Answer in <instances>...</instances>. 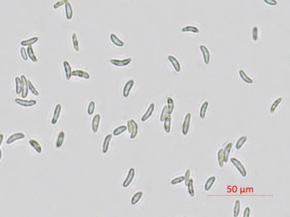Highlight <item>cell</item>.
Listing matches in <instances>:
<instances>
[{"instance_id": "obj_26", "label": "cell", "mask_w": 290, "mask_h": 217, "mask_svg": "<svg viewBox=\"0 0 290 217\" xmlns=\"http://www.w3.org/2000/svg\"><path fill=\"white\" fill-rule=\"evenodd\" d=\"M181 31L183 32H192L193 34H200V31L198 28L195 26H187L181 29Z\"/></svg>"}, {"instance_id": "obj_17", "label": "cell", "mask_w": 290, "mask_h": 217, "mask_svg": "<svg viewBox=\"0 0 290 217\" xmlns=\"http://www.w3.org/2000/svg\"><path fill=\"white\" fill-rule=\"evenodd\" d=\"M131 136H130V138L131 139H134V138H136V136H137V134H138V124L137 123V122L133 120V119H131Z\"/></svg>"}, {"instance_id": "obj_12", "label": "cell", "mask_w": 290, "mask_h": 217, "mask_svg": "<svg viewBox=\"0 0 290 217\" xmlns=\"http://www.w3.org/2000/svg\"><path fill=\"white\" fill-rule=\"evenodd\" d=\"M168 59L170 61V62L171 63L173 67V69L177 72H180L181 71V64L180 63L178 59L173 56H168Z\"/></svg>"}, {"instance_id": "obj_47", "label": "cell", "mask_w": 290, "mask_h": 217, "mask_svg": "<svg viewBox=\"0 0 290 217\" xmlns=\"http://www.w3.org/2000/svg\"><path fill=\"white\" fill-rule=\"evenodd\" d=\"M68 1V0H61L56 2L53 5V8L55 9H57L58 8L62 6L63 5H65V4Z\"/></svg>"}, {"instance_id": "obj_11", "label": "cell", "mask_w": 290, "mask_h": 217, "mask_svg": "<svg viewBox=\"0 0 290 217\" xmlns=\"http://www.w3.org/2000/svg\"><path fill=\"white\" fill-rule=\"evenodd\" d=\"M100 119H101L100 115L99 114H97L94 117L93 119L92 120L91 129L94 133H97L98 131Z\"/></svg>"}, {"instance_id": "obj_45", "label": "cell", "mask_w": 290, "mask_h": 217, "mask_svg": "<svg viewBox=\"0 0 290 217\" xmlns=\"http://www.w3.org/2000/svg\"><path fill=\"white\" fill-rule=\"evenodd\" d=\"M252 38L254 41H257L258 39V28L257 26L252 29Z\"/></svg>"}, {"instance_id": "obj_29", "label": "cell", "mask_w": 290, "mask_h": 217, "mask_svg": "<svg viewBox=\"0 0 290 217\" xmlns=\"http://www.w3.org/2000/svg\"><path fill=\"white\" fill-rule=\"evenodd\" d=\"M208 107V102L207 101L204 102L201 106L200 111V117L201 119H204L205 118Z\"/></svg>"}, {"instance_id": "obj_27", "label": "cell", "mask_w": 290, "mask_h": 217, "mask_svg": "<svg viewBox=\"0 0 290 217\" xmlns=\"http://www.w3.org/2000/svg\"><path fill=\"white\" fill-rule=\"evenodd\" d=\"M167 108H168V114L171 115L175 109V102L172 98L170 97H168L167 98Z\"/></svg>"}, {"instance_id": "obj_52", "label": "cell", "mask_w": 290, "mask_h": 217, "mask_svg": "<svg viewBox=\"0 0 290 217\" xmlns=\"http://www.w3.org/2000/svg\"><path fill=\"white\" fill-rule=\"evenodd\" d=\"M2 152L1 149H0V161H1V159H2Z\"/></svg>"}, {"instance_id": "obj_50", "label": "cell", "mask_w": 290, "mask_h": 217, "mask_svg": "<svg viewBox=\"0 0 290 217\" xmlns=\"http://www.w3.org/2000/svg\"><path fill=\"white\" fill-rule=\"evenodd\" d=\"M127 129L128 130L129 133H131V120H128V122H127Z\"/></svg>"}, {"instance_id": "obj_28", "label": "cell", "mask_w": 290, "mask_h": 217, "mask_svg": "<svg viewBox=\"0 0 290 217\" xmlns=\"http://www.w3.org/2000/svg\"><path fill=\"white\" fill-rule=\"evenodd\" d=\"M282 101H283V98L282 97H279L276 98V100L274 101V102L271 104V106H270V112L271 114L275 112L277 107H278L279 104L282 102Z\"/></svg>"}, {"instance_id": "obj_41", "label": "cell", "mask_w": 290, "mask_h": 217, "mask_svg": "<svg viewBox=\"0 0 290 217\" xmlns=\"http://www.w3.org/2000/svg\"><path fill=\"white\" fill-rule=\"evenodd\" d=\"M168 115V108H167V106L165 105L162 110V112H161V114H160V121L161 122H163L164 120L166 119V117H167V115Z\"/></svg>"}, {"instance_id": "obj_40", "label": "cell", "mask_w": 290, "mask_h": 217, "mask_svg": "<svg viewBox=\"0 0 290 217\" xmlns=\"http://www.w3.org/2000/svg\"><path fill=\"white\" fill-rule=\"evenodd\" d=\"M240 201L239 200H237L235 202V205L234 208V217H237L239 216L240 211V207L241 204Z\"/></svg>"}, {"instance_id": "obj_48", "label": "cell", "mask_w": 290, "mask_h": 217, "mask_svg": "<svg viewBox=\"0 0 290 217\" xmlns=\"http://www.w3.org/2000/svg\"><path fill=\"white\" fill-rule=\"evenodd\" d=\"M263 2L271 6H276L278 5V2L276 0H263Z\"/></svg>"}, {"instance_id": "obj_49", "label": "cell", "mask_w": 290, "mask_h": 217, "mask_svg": "<svg viewBox=\"0 0 290 217\" xmlns=\"http://www.w3.org/2000/svg\"><path fill=\"white\" fill-rule=\"evenodd\" d=\"M250 214V209L249 206H247L245 208L243 213V217H249Z\"/></svg>"}, {"instance_id": "obj_43", "label": "cell", "mask_w": 290, "mask_h": 217, "mask_svg": "<svg viewBox=\"0 0 290 217\" xmlns=\"http://www.w3.org/2000/svg\"><path fill=\"white\" fill-rule=\"evenodd\" d=\"M20 53H21V57L22 59L25 61H27L28 59V57L27 53V50L25 48V47H22L20 50Z\"/></svg>"}, {"instance_id": "obj_24", "label": "cell", "mask_w": 290, "mask_h": 217, "mask_svg": "<svg viewBox=\"0 0 290 217\" xmlns=\"http://www.w3.org/2000/svg\"><path fill=\"white\" fill-rule=\"evenodd\" d=\"M38 41H39V37H34L30 38L29 39L22 40L21 42V45L22 47L32 46V45L36 43Z\"/></svg>"}, {"instance_id": "obj_6", "label": "cell", "mask_w": 290, "mask_h": 217, "mask_svg": "<svg viewBox=\"0 0 290 217\" xmlns=\"http://www.w3.org/2000/svg\"><path fill=\"white\" fill-rule=\"evenodd\" d=\"M200 49L202 53L204 63L206 65H208L210 61V53L208 49L205 45H201Z\"/></svg>"}, {"instance_id": "obj_7", "label": "cell", "mask_w": 290, "mask_h": 217, "mask_svg": "<svg viewBox=\"0 0 290 217\" xmlns=\"http://www.w3.org/2000/svg\"><path fill=\"white\" fill-rule=\"evenodd\" d=\"M134 176H135V169L134 168H131L129 170L126 179L123 183V187L124 188H127L129 186V185L131 184L134 178Z\"/></svg>"}, {"instance_id": "obj_16", "label": "cell", "mask_w": 290, "mask_h": 217, "mask_svg": "<svg viewBox=\"0 0 290 217\" xmlns=\"http://www.w3.org/2000/svg\"><path fill=\"white\" fill-rule=\"evenodd\" d=\"M232 147H233V143L230 142L227 144V145L225 147L224 149H223V157H224V163L228 162L229 154H230V152L231 151Z\"/></svg>"}, {"instance_id": "obj_2", "label": "cell", "mask_w": 290, "mask_h": 217, "mask_svg": "<svg viewBox=\"0 0 290 217\" xmlns=\"http://www.w3.org/2000/svg\"><path fill=\"white\" fill-rule=\"evenodd\" d=\"M14 101L17 104L26 107H32L35 105H36L37 104V101L35 100H25V98L22 99V98H15L14 100Z\"/></svg>"}, {"instance_id": "obj_22", "label": "cell", "mask_w": 290, "mask_h": 217, "mask_svg": "<svg viewBox=\"0 0 290 217\" xmlns=\"http://www.w3.org/2000/svg\"><path fill=\"white\" fill-rule=\"evenodd\" d=\"M171 120L172 118L171 115L168 114L167 117H166V119L164 120V130L166 132V133H170L171 132Z\"/></svg>"}, {"instance_id": "obj_42", "label": "cell", "mask_w": 290, "mask_h": 217, "mask_svg": "<svg viewBox=\"0 0 290 217\" xmlns=\"http://www.w3.org/2000/svg\"><path fill=\"white\" fill-rule=\"evenodd\" d=\"M95 103L94 101H91L88 106L87 108V114L89 115H91L93 114V113L95 112Z\"/></svg>"}, {"instance_id": "obj_36", "label": "cell", "mask_w": 290, "mask_h": 217, "mask_svg": "<svg viewBox=\"0 0 290 217\" xmlns=\"http://www.w3.org/2000/svg\"><path fill=\"white\" fill-rule=\"evenodd\" d=\"M71 39H72V42H73V45L74 49L76 52H79V44L78 40V38L76 36V33H73L72 36H71Z\"/></svg>"}, {"instance_id": "obj_25", "label": "cell", "mask_w": 290, "mask_h": 217, "mask_svg": "<svg viewBox=\"0 0 290 217\" xmlns=\"http://www.w3.org/2000/svg\"><path fill=\"white\" fill-rule=\"evenodd\" d=\"M27 50V53L28 58L31 59V61L34 63L38 62V58L35 54L34 51L32 46H28L26 49Z\"/></svg>"}, {"instance_id": "obj_20", "label": "cell", "mask_w": 290, "mask_h": 217, "mask_svg": "<svg viewBox=\"0 0 290 217\" xmlns=\"http://www.w3.org/2000/svg\"><path fill=\"white\" fill-rule=\"evenodd\" d=\"M110 38L111 42H112L115 45L118 47H123L124 45V42L121 40H120L116 35L115 34H111L110 36Z\"/></svg>"}, {"instance_id": "obj_44", "label": "cell", "mask_w": 290, "mask_h": 217, "mask_svg": "<svg viewBox=\"0 0 290 217\" xmlns=\"http://www.w3.org/2000/svg\"><path fill=\"white\" fill-rule=\"evenodd\" d=\"M183 182H184V176H180L177 177V178L172 179L171 182V183L172 185H176V184H179L180 183H182Z\"/></svg>"}, {"instance_id": "obj_10", "label": "cell", "mask_w": 290, "mask_h": 217, "mask_svg": "<svg viewBox=\"0 0 290 217\" xmlns=\"http://www.w3.org/2000/svg\"><path fill=\"white\" fill-rule=\"evenodd\" d=\"M134 84V81L133 80H129L126 82V84H125L123 94V96L125 98H127L129 96V94L131 93Z\"/></svg>"}, {"instance_id": "obj_5", "label": "cell", "mask_w": 290, "mask_h": 217, "mask_svg": "<svg viewBox=\"0 0 290 217\" xmlns=\"http://www.w3.org/2000/svg\"><path fill=\"white\" fill-rule=\"evenodd\" d=\"M191 118H192V115L190 113H188L185 117V118L184 119L183 124L182 126V133L186 136L189 130V127L190 124V121H191Z\"/></svg>"}, {"instance_id": "obj_33", "label": "cell", "mask_w": 290, "mask_h": 217, "mask_svg": "<svg viewBox=\"0 0 290 217\" xmlns=\"http://www.w3.org/2000/svg\"><path fill=\"white\" fill-rule=\"evenodd\" d=\"M215 180H216V178L214 176H211L209 179H208L207 181L205 183V187H204L205 190L206 191H208L210 189H211L212 186L213 185L214 183L215 182Z\"/></svg>"}, {"instance_id": "obj_9", "label": "cell", "mask_w": 290, "mask_h": 217, "mask_svg": "<svg viewBox=\"0 0 290 217\" xmlns=\"http://www.w3.org/2000/svg\"><path fill=\"white\" fill-rule=\"evenodd\" d=\"M25 138V135L24 133L22 132H18V133H14L12 135H10L8 138H7L6 143L7 145H10L13 143L17 140H21Z\"/></svg>"}, {"instance_id": "obj_4", "label": "cell", "mask_w": 290, "mask_h": 217, "mask_svg": "<svg viewBox=\"0 0 290 217\" xmlns=\"http://www.w3.org/2000/svg\"><path fill=\"white\" fill-rule=\"evenodd\" d=\"M21 79L22 82L21 96L22 98H26L27 97L29 91L28 87V79L25 75H21Z\"/></svg>"}, {"instance_id": "obj_39", "label": "cell", "mask_w": 290, "mask_h": 217, "mask_svg": "<svg viewBox=\"0 0 290 217\" xmlns=\"http://www.w3.org/2000/svg\"><path fill=\"white\" fill-rule=\"evenodd\" d=\"M28 90L30 91L35 96H39V92L38 91V90L36 89L32 82L28 79Z\"/></svg>"}, {"instance_id": "obj_23", "label": "cell", "mask_w": 290, "mask_h": 217, "mask_svg": "<svg viewBox=\"0 0 290 217\" xmlns=\"http://www.w3.org/2000/svg\"><path fill=\"white\" fill-rule=\"evenodd\" d=\"M29 144L31 147L33 148L38 153V154H41L42 153V146L41 145L34 139H31L29 140Z\"/></svg>"}, {"instance_id": "obj_38", "label": "cell", "mask_w": 290, "mask_h": 217, "mask_svg": "<svg viewBox=\"0 0 290 217\" xmlns=\"http://www.w3.org/2000/svg\"><path fill=\"white\" fill-rule=\"evenodd\" d=\"M247 137L245 136H242L240 138H239L236 143V145H235L236 149L237 150L240 149L243 146V145L244 144V143L247 141Z\"/></svg>"}, {"instance_id": "obj_35", "label": "cell", "mask_w": 290, "mask_h": 217, "mask_svg": "<svg viewBox=\"0 0 290 217\" xmlns=\"http://www.w3.org/2000/svg\"><path fill=\"white\" fill-rule=\"evenodd\" d=\"M126 130H127L126 126H124V125L118 126L116 128H115L114 130V131H113V136H118L120 135L121 134L124 133L126 131Z\"/></svg>"}, {"instance_id": "obj_46", "label": "cell", "mask_w": 290, "mask_h": 217, "mask_svg": "<svg viewBox=\"0 0 290 217\" xmlns=\"http://www.w3.org/2000/svg\"><path fill=\"white\" fill-rule=\"evenodd\" d=\"M184 176L185 185V186H187L188 183L189 182V179H190V170L189 168L187 169V170L185 171V175Z\"/></svg>"}, {"instance_id": "obj_30", "label": "cell", "mask_w": 290, "mask_h": 217, "mask_svg": "<svg viewBox=\"0 0 290 217\" xmlns=\"http://www.w3.org/2000/svg\"><path fill=\"white\" fill-rule=\"evenodd\" d=\"M65 134L63 131H61L58 134L57 139V141H56V147L57 148H60L61 147V146L63 143L64 139H65Z\"/></svg>"}, {"instance_id": "obj_15", "label": "cell", "mask_w": 290, "mask_h": 217, "mask_svg": "<svg viewBox=\"0 0 290 217\" xmlns=\"http://www.w3.org/2000/svg\"><path fill=\"white\" fill-rule=\"evenodd\" d=\"M154 109H155V104L154 103H152L149 106L148 109L146 111L144 115L142 117L141 121L144 122L149 119L152 115V113L154 111Z\"/></svg>"}, {"instance_id": "obj_31", "label": "cell", "mask_w": 290, "mask_h": 217, "mask_svg": "<svg viewBox=\"0 0 290 217\" xmlns=\"http://www.w3.org/2000/svg\"><path fill=\"white\" fill-rule=\"evenodd\" d=\"M187 187H188V192L189 195V196L192 197H193L195 196V191L194 188L193 180V179H190L189 180V182L187 184Z\"/></svg>"}, {"instance_id": "obj_3", "label": "cell", "mask_w": 290, "mask_h": 217, "mask_svg": "<svg viewBox=\"0 0 290 217\" xmlns=\"http://www.w3.org/2000/svg\"><path fill=\"white\" fill-rule=\"evenodd\" d=\"M132 61L131 58H128L122 60L116 59H111L110 60V63L116 67H125L128 66Z\"/></svg>"}, {"instance_id": "obj_37", "label": "cell", "mask_w": 290, "mask_h": 217, "mask_svg": "<svg viewBox=\"0 0 290 217\" xmlns=\"http://www.w3.org/2000/svg\"><path fill=\"white\" fill-rule=\"evenodd\" d=\"M217 156H218V164H219L220 168H222L223 167L224 163V157H223V149H220L219 150V151L218 152Z\"/></svg>"}, {"instance_id": "obj_14", "label": "cell", "mask_w": 290, "mask_h": 217, "mask_svg": "<svg viewBox=\"0 0 290 217\" xmlns=\"http://www.w3.org/2000/svg\"><path fill=\"white\" fill-rule=\"evenodd\" d=\"M63 69L65 73V77L67 80H70L72 77V70L70 64L67 61H64L63 62Z\"/></svg>"}, {"instance_id": "obj_18", "label": "cell", "mask_w": 290, "mask_h": 217, "mask_svg": "<svg viewBox=\"0 0 290 217\" xmlns=\"http://www.w3.org/2000/svg\"><path fill=\"white\" fill-rule=\"evenodd\" d=\"M112 135L111 134H108L105 136V138L104 140L103 147H102V152H103L104 154H105L107 153L108 149H109V146H110V142L112 140Z\"/></svg>"}, {"instance_id": "obj_34", "label": "cell", "mask_w": 290, "mask_h": 217, "mask_svg": "<svg viewBox=\"0 0 290 217\" xmlns=\"http://www.w3.org/2000/svg\"><path fill=\"white\" fill-rule=\"evenodd\" d=\"M143 196V192L141 191H139L135 193L131 198V204L132 205H135L136 204L138 203L141 197Z\"/></svg>"}, {"instance_id": "obj_8", "label": "cell", "mask_w": 290, "mask_h": 217, "mask_svg": "<svg viewBox=\"0 0 290 217\" xmlns=\"http://www.w3.org/2000/svg\"><path fill=\"white\" fill-rule=\"evenodd\" d=\"M61 110H62L61 105L60 104H57L56 106L54 112H53V115L52 120H51L52 125H55L57 123L58 119L60 118L61 112Z\"/></svg>"}, {"instance_id": "obj_32", "label": "cell", "mask_w": 290, "mask_h": 217, "mask_svg": "<svg viewBox=\"0 0 290 217\" xmlns=\"http://www.w3.org/2000/svg\"><path fill=\"white\" fill-rule=\"evenodd\" d=\"M15 93L17 95H21L22 92V82L21 77H16L15 78Z\"/></svg>"}, {"instance_id": "obj_13", "label": "cell", "mask_w": 290, "mask_h": 217, "mask_svg": "<svg viewBox=\"0 0 290 217\" xmlns=\"http://www.w3.org/2000/svg\"><path fill=\"white\" fill-rule=\"evenodd\" d=\"M72 77L83 78L86 80H89L90 79V74L88 72L82 70H76L73 71Z\"/></svg>"}, {"instance_id": "obj_51", "label": "cell", "mask_w": 290, "mask_h": 217, "mask_svg": "<svg viewBox=\"0 0 290 217\" xmlns=\"http://www.w3.org/2000/svg\"><path fill=\"white\" fill-rule=\"evenodd\" d=\"M4 135L3 133H0V147L1 146L2 144V142H3V140H4Z\"/></svg>"}, {"instance_id": "obj_19", "label": "cell", "mask_w": 290, "mask_h": 217, "mask_svg": "<svg viewBox=\"0 0 290 217\" xmlns=\"http://www.w3.org/2000/svg\"><path fill=\"white\" fill-rule=\"evenodd\" d=\"M65 16L67 20L70 21L72 19L73 16V8L69 1H68L65 4Z\"/></svg>"}, {"instance_id": "obj_1", "label": "cell", "mask_w": 290, "mask_h": 217, "mask_svg": "<svg viewBox=\"0 0 290 217\" xmlns=\"http://www.w3.org/2000/svg\"><path fill=\"white\" fill-rule=\"evenodd\" d=\"M230 161L233 164V165L235 166L236 168L239 171V173L242 175V177L245 178L247 176V170L240 161H239L238 159L234 158V157L231 158L230 159Z\"/></svg>"}, {"instance_id": "obj_21", "label": "cell", "mask_w": 290, "mask_h": 217, "mask_svg": "<svg viewBox=\"0 0 290 217\" xmlns=\"http://www.w3.org/2000/svg\"><path fill=\"white\" fill-rule=\"evenodd\" d=\"M239 75L240 78L242 80L243 82L247 84H251L253 83V80L252 79L249 77L248 75L245 73V72L242 69L239 71Z\"/></svg>"}]
</instances>
